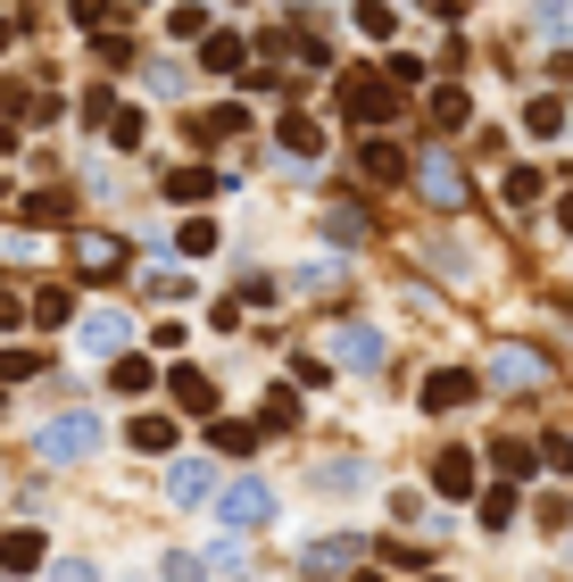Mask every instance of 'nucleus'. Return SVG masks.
<instances>
[{"mask_svg":"<svg viewBox=\"0 0 573 582\" xmlns=\"http://www.w3.org/2000/svg\"><path fill=\"white\" fill-rule=\"evenodd\" d=\"M100 441H109V425H100L92 408H75V416H51V425L34 432V450L51 458V466H75V458H92Z\"/></svg>","mask_w":573,"mask_h":582,"instance_id":"nucleus-1","label":"nucleus"},{"mask_svg":"<svg viewBox=\"0 0 573 582\" xmlns=\"http://www.w3.org/2000/svg\"><path fill=\"white\" fill-rule=\"evenodd\" d=\"M67 259H75V275H84V283H109V275H125V259H133V250L117 242V233H75V242H67Z\"/></svg>","mask_w":573,"mask_h":582,"instance_id":"nucleus-2","label":"nucleus"},{"mask_svg":"<svg viewBox=\"0 0 573 582\" xmlns=\"http://www.w3.org/2000/svg\"><path fill=\"white\" fill-rule=\"evenodd\" d=\"M217 516H224V525H233V532L266 525V516H275V483H258V474H241V483H233V491H224V499H217Z\"/></svg>","mask_w":573,"mask_h":582,"instance_id":"nucleus-3","label":"nucleus"},{"mask_svg":"<svg viewBox=\"0 0 573 582\" xmlns=\"http://www.w3.org/2000/svg\"><path fill=\"white\" fill-rule=\"evenodd\" d=\"M390 358V341H383V325H333V366H383Z\"/></svg>","mask_w":573,"mask_h":582,"instance_id":"nucleus-4","label":"nucleus"},{"mask_svg":"<svg viewBox=\"0 0 573 582\" xmlns=\"http://www.w3.org/2000/svg\"><path fill=\"white\" fill-rule=\"evenodd\" d=\"M125 333H133V325L117 317V308H92V317L75 325V350H84V358H117V350H125Z\"/></svg>","mask_w":573,"mask_h":582,"instance_id":"nucleus-5","label":"nucleus"},{"mask_svg":"<svg viewBox=\"0 0 573 582\" xmlns=\"http://www.w3.org/2000/svg\"><path fill=\"white\" fill-rule=\"evenodd\" d=\"M390 84H374V76H357V84H341V117H357V125H390Z\"/></svg>","mask_w":573,"mask_h":582,"instance_id":"nucleus-6","label":"nucleus"},{"mask_svg":"<svg viewBox=\"0 0 573 582\" xmlns=\"http://www.w3.org/2000/svg\"><path fill=\"white\" fill-rule=\"evenodd\" d=\"M482 383H474V366H441V375H425V408L432 416H449V408H465Z\"/></svg>","mask_w":573,"mask_h":582,"instance_id":"nucleus-7","label":"nucleus"},{"mask_svg":"<svg viewBox=\"0 0 573 582\" xmlns=\"http://www.w3.org/2000/svg\"><path fill=\"white\" fill-rule=\"evenodd\" d=\"M491 383H499V392H540L549 366H540L532 350H499V358H491Z\"/></svg>","mask_w":573,"mask_h":582,"instance_id":"nucleus-8","label":"nucleus"},{"mask_svg":"<svg viewBox=\"0 0 573 582\" xmlns=\"http://www.w3.org/2000/svg\"><path fill=\"white\" fill-rule=\"evenodd\" d=\"M474 483H482L474 450H449L441 466H432V491H441V499H474Z\"/></svg>","mask_w":573,"mask_h":582,"instance_id":"nucleus-9","label":"nucleus"},{"mask_svg":"<svg viewBox=\"0 0 573 582\" xmlns=\"http://www.w3.org/2000/svg\"><path fill=\"white\" fill-rule=\"evenodd\" d=\"M208 491H217V466H208V458H184V466L167 474V499H175V507H200Z\"/></svg>","mask_w":573,"mask_h":582,"instance_id":"nucleus-10","label":"nucleus"},{"mask_svg":"<svg viewBox=\"0 0 573 582\" xmlns=\"http://www.w3.org/2000/svg\"><path fill=\"white\" fill-rule=\"evenodd\" d=\"M167 392H175V408H191V416H217V383H208L200 366H175V375H167Z\"/></svg>","mask_w":573,"mask_h":582,"instance_id":"nucleus-11","label":"nucleus"},{"mask_svg":"<svg viewBox=\"0 0 573 582\" xmlns=\"http://www.w3.org/2000/svg\"><path fill=\"white\" fill-rule=\"evenodd\" d=\"M34 565H42V532L9 525V532H0V574H34Z\"/></svg>","mask_w":573,"mask_h":582,"instance_id":"nucleus-12","label":"nucleus"},{"mask_svg":"<svg viewBox=\"0 0 573 582\" xmlns=\"http://www.w3.org/2000/svg\"><path fill=\"white\" fill-rule=\"evenodd\" d=\"M357 167H366L374 184H399V175H407V151H399V142H390V133H374L366 151H357Z\"/></svg>","mask_w":573,"mask_h":582,"instance_id":"nucleus-13","label":"nucleus"},{"mask_svg":"<svg viewBox=\"0 0 573 582\" xmlns=\"http://www.w3.org/2000/svg\"><path fill=\"white\" fill-rule=\"evenodd\" d=\"M109 383H117V392H125V399H150V392H158V366H150V358H125V350H117Z\"/></svg>","mask_w":573,"mask_h":582,"instance_id":"nucleus-14","label":"nucleus"},{"mask_svg":"<svg viewBox=\"0 0 573 582\" xmlns=\"http://www.w3.org/2000/svg\"><path fill=\"white\" fill-rule=\"evenodd\" d=\"M208 441H217L224 458H250V450H258V425H241V416H208Z\"/></svg>","mask_w":573,"mask_h":582,"instance_id":"nucleus-15","label":"nucleus"},{"mask_svg":"<svg viewBox=\"0 0 573 582\" xmlns=\"http://www.w3.org/2000/svg\"><path fill=\"white\" fill-rule=\"evenodd\" d=\"M425 191H432V208H465V175L449 158H425Z\"/></svg>","mask_w":573,"mask_h":582,"instance_id":"nucleus-16","label":"nucleus"},{"mask_svg":"<svg viewBox=\"0 0 573 582\" xmlns=\"http://www.w3.org/2000/svg\"><path fill=\"white\" fill-rule=\"evenodd\" d=\"M200 42H208V51H200V67H208V76H233L241 58H250V42H241V34H200Z\"/></svg>","mask_w":573,"mask_h":582,"instance_id":"nucleus-17","label":"nucleus"},{"mask_svg":"<svg viewBox=\"0 0 573 582\" xmlns=\"http://www.w3.org/2000/svg\"><path fill=\"white\" fill-rule=\"evenodd\" d=\"M283 151H291V158H316V151H324V125H316V117H283Z\"/></svg>","mask_w":573,"mask_h":582,"instance_id":"nucleus-18","label":"nucleus"},{"mask_svg":"<svg viewBox=\"0 0 573 582\" xmlns=\"http://www.w3.org/2000/svg\"><path fill=\"white\" fill-rule=\"evenodd\" d=\"M100 125H109V142H117V151H142V142H150V117H142V109H109Z\"/></svg>","mask_w":573,"mask_h":582,"instance_id":"nucleus-19","label":"nucleus"},{"mask_svg":"<svg viewBox=\"0 0 573 582\" xmlns=\"http://www.w3.org/2000/svg\"><path fill=\"white\" fill-rule=\"evenodd\" d=\"M357 34H366V42H390V34H399V9H390V0H357Z\"/></svg>","mask_w":573,"mask_h":582,"instance_id":"nucleus-20","label":"nucleus"},{"mask_svg":"<svg viewBox=\"0 0 573 582\" xmlns=\"http://www.w3.org/2000/svg\"><path fill=\"white\" fill-rule=\"evenodd\" d=\"M316 491H366V466H357V458H324V466H316Z\"/></svg>","mask_w":573,"mask_h":582,"instance_id":"nucleus-21","label":"nucleus"},{"mask_svg":"<svg viewBox=\"0 0 573 582\" xmlns=\"http://www.w3.org/2000/svg\"><path fill=\"white\" fill-rule=\"evenodd\" d=\"M465 117H474V100H465L458 84H441V92H432V125H441V133H458Z\"/></svg>","mask_w":573,"mask_h":582,"instance_id":"nucleus-22","label":"nucleus"},{"mask_svg":"<svg viewBox=\"0 0 573 582\" xmlns=\"http://www.w3.org/2000/svg\"><path fill=\"white\" fill-rule=\"evenodd\" d=\"M208 191H217V175H208V167H175V175H167V200H184V208L208 200Z\"/></svg>","mask_w":573,"mask_h":582,"instance_id":"nucleus-23","label":"nucleus"},{"mask_svg":"<svg viewBox=\"0 0 573 582\" xmlns=\"http://www.w3.org/2000/svg\"><path fill=\"white\" fill-rule=\"evenodd\" d=\"M233 133H250V109H241V100H224V109L200 125V142H233Z\"/></svg>","mask_w":573,"mask_h":582,"instance_id":"nucleus-24","label":"nucleus"},{"mask_svg":"<svg viewBox=\"0 0 573 582\" xmlns=\"http://www.w3.org/2000/svg\"><path fill=\"white\" fill-rule=\"evenodd\" d=\"M308 565H316V574H333V565H357V532H341V541H316V549H308Z\"/></svg>","mask_w":573,"mask_h":582,"instance_id":"nucleus-25","label":"nucleus"},{"mask_svg":"<svg viewBox=\"0 0 573 582\" xmlns=\"http://www.w3.org/2000/svg\"><path fill=\"white\" fill-rule=\"evenodd\" d=\"M299 425V399L291 392H266V408H258V432H291Z\"/></svg>","mask_w":573,"mask_h":582,"instance_id":"nucleus-26","label":"nucleus"},{"mask_svg":"<svg viewBox=\"0 0 573 582\" xmlns=\"http://www.w3.org/2000/svg\"><path fill=\"white\" fill-rule=\"evenodd\" d=\"M507 208H540V167H507Z\"/></svg>","mask_w":573,"mask_h":582,"instance_id":"nucleus-27","label":"nucleus"},{"mask_svg":"<svg viewBox=\"0 0 573 582\" xmlns=\"http://www.w3.org/2000/svg\"><path fill=\"white\" fill-rule=\"evenodd\" d=\"M557 125H565V100H549V92H540L532 109H524V133H557Z\"/></svg>","mask_w":573,"mask_h":582,"instance_id":"nucleus-28","label":"nucleus"},{"mask_svg":"<svg viewBox=\"0 0 573 582\" xmlns=\"http://www.w3.org/2000/svg\"><path fill=\"white\" fill-rule=\"evenodd\" d=\"M167 441H175L167 416H133V450H167Z\"/></svg>","mask_w":573,"mask_h":582,"instance_id":"nucleus-29","label":"nucleus"},{"mask_svg":"<svg viewBox=\"0 0 573 582\" xmlns=\"http://www.w3.org/2000/svg\"><path fill=\"white\" fill-rule=\"evenodd\" d=\"M482 525H491V532L516 525V491H482Z\"/></svg>","mask_w":573,"mask_h":582,"instance_id":"nucleus-30","label":"nucleus"},{"mask_svg":"<svg viewBox=\"0 0 573 582\" xmlns=\"http://www.w3.org/2000/svg\"><path fill=\"white\" fill-rule=\"evenodd\" d=\"M109 9H117V0H67V18L84 25V34H100V25H109Z\"/></svg>","mask_w":573,"mask_h":582,"instance_id":"nucleus-31","label":"nucleus"},{"mask_svg":"<svg viewBox=\"0 0 573 582\" xmlns=\"http://www.w3.org/2000/svg\"><path fill=\"white\" fill-rule=\"evenodd\" d=\"M25 217H34V226H58V217H67V191H34V200H25Z\"/></svg>","mask_w":573,"mask_h":582,"instance_id":"nucleus-32","label":"nucleus"},{"mask_svg":"<svg viewBox=\"0 0 573 582\" xmlns=\"http://www.w3.org/2000/svg\"><path fill=\"white\" fill-rule=\"evenodd\" d=\"M67 317H75L67 292H42V300H34V325H67Z\"/></svg>","mask_w":573,"mask_h":582,"instance_id":"nucleus-33","label":"nucleus"},{"mask_svg":"<svg viewBox=\"0 0 573 582\" xmlns=\"http://www.w3.org/2000/svg\"><path fill=\"white\" fill-rule=\"evenodd\" d=\"M175 34H184V42L208 34V9H200V0H184V9H175Z\"/></svg>","mask_w":573,"mask_h":582,"instance_id":"nucleus-34","label":"nucleus"},{"mask_svg":"<svg viewBox=\"0 0 573 582\" xmlns=\"http://www.w3.org/2000/svg\"><path fill=\"white\" fill-rule=\"evenodd\" d=\"M184 250H191V259H208V250H217V226H208V217H191V226H184Z\"/></svg>","mask_w":573,"mask_h":582,"instance_id":"nucleus-35","label":"nucleus"},{"mask_svg":"<svg viewBox=\"0 0 573 582\" xmlns=\"http://www.w3.org/2000/svg\"><path fill=\"white\" fill-rule=\"evenodd\" d=\"M491 458H499V474H532V450H524V441H499Z\"/></svg>","mask_w":573,"mask_h":582,"instance_id":"nucleus-36","label":"nucleus"},{"mask_svg":"<svg viewBox=\"0 0 573 582\" xmlns=\"http://www.w3.org/2000/svg\"><path fill=\"white\" fill-rule=\"evenodd\" d=\"M540 458H549L557 474H573V441H565V432H549V441H540Z\"/></svg>","mask_w":573,"mask_h":582,"instance_id":"nucleus-37","label":"nucleus"},{"mask_svg":"<svg viewBox=\"0 0 573 582\" xmlns=\"http://www.w3.org/2000/svg\"><path fill=\"white\" fill-rule=\"evenodd\" d=\"M18 325H25V300L9 292V283H0V333H18Z\"/></svg>","mask_w":573,"mask_h":582,"instance_id":"nucleus-38","label":"nucleus"},{"mask_svg":"<svg viewBox=\"0 0 573 582\" xmlns=\"http://www.w3.org/2000/svg\"><path fill=\"white\" fill-rule=\"evenodd\" d=\"M25 375H34V358H25V350H0V383H25Z\"/></svg>","mask_w":573,"mask_h":582,"instance_id":"nucleus-39","label":"nucleus"},{"mask_svg":"<svg viewBox=\"0 0 573 582\" xmlns=\"http://www.w3.org/2000/svg\"><path fill=\"white\" fill-rule=\"evenodd\" d=\"M540 25H549V34H565V25H573V0H540Z\"/></svg>","mask_w":573,"mask_h":582,"instance_id":"nucleus-40","label":"nucleus"},{"mask_svg":"<svg viewBox=\"0 0 573 582\" xmlns=\"http://www.w3.org/2000/svg\"><path fill=\"white\" fill-rule=\"evenodd\" d=\"M58 582H100V574H92L84 558H67V565H58Z\"/></svg>","mask_w":573,"mask_h":582,"instance_id":"nucleus-41","label":"nucleus"},{"mask_svg":"<svg viewBox=\"0 0 573 582\" xmlns=\"http://www.w3.org/2000/svg\"><path fill=\"white\" fill-rule=\"evenodd\" d=\"M425 9H432V18H458V9H465V0H425Z\"/></svg>","mask_w":573,"mask_h":582,"instance_id":"nucleus-42","label":"nucleus"},{"mask_svg":"<svg viewBox=\"0 0 573 582\" xmlns=\"http://www.w3.org/2000/svg\"><path fill=\"white\" fill-rule=\"evenodd\" d=\"M557 226H565V233H573V191H565V200H557Z\"/></svg>","mask_w":573,"mask_h":582,"instance_id":"nucleus-43","label":"nucleus"},{"mask_svg":"<svg viewBox=\"0 0 573 582\" xmlns=\"http://www.w3.org/2000/svg\"><path fill=\"white\" fill-rule=\"evenodd\" d=\"M0 51H9V18H0Z\"/></svg>","mask_w":573,"mask_h":582,"instance_id":"nucleus-44","label":"nucleus"},{"mask_svg":"<svg viewBox=\"0 0 573 582\" xmlns=\"http://www.w3.org/2000/svg\"><path fill=\"white\" fill-rule=\"evenodd\" d=\"M357 582H383V574H357Z\"/></svg>","mask_w":573,"mask_h":582,"instance_id":"nucleus-45","label":"nucleus"},{"mask_svg":"<svg viewBox=\"0 0 573 582\" xmlns=\"http://www.w3.org/2000/svg\"><path fill=\"white\" fill-rule=\"evenodd\" d=\"M425 582H441V574H425Z\"/></svg>","mask_w":573,"mask_h":582,"instance_id":"nucleus-46","label":"nucleus"}]
</instances>
